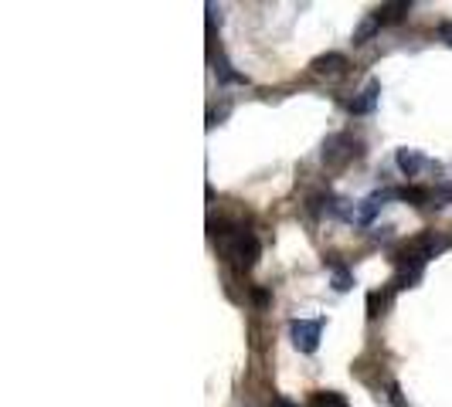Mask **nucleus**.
Listing matches in <instances>:
<instances>
[{"label": "nucleus", "mask_w": 452, "mask_h": 407, "mask_svg": "<svg viewBox=\"0 0 452 407\" xmlns=\"http://www.w3.org/2000/svg\"><path fill=\"white\" fill-rule=\"evenodd\" d=\"M225 254H228L239 268H252V265L259 261V238H255L252 231L235 228L228 234V241H225Z\"/></svg>", "instance_id": "f257e3e1"}, {"label": "nucleus", "mask_w": 452, "mask_h": 407, "mask_svg": "<svg viewBox=\"0 0 452 407\" xmlns=\"http://www.w3.org/2000/svg\"><path fill=\"white\" fill-rule=\"evenodd\" d=\"M289 332H293V346L299 353H317L323 319H293V323H289Z\"/></svg>", "instance_id": "f03ea898"}, {"label": "nucleus", "mask_w": 452, "mask_h": 407, "mask_svg": "<svg viewBox=\"0 0 452 407\" xmlns=\"http://www.w3.org/2000/svg\"><path fill=\"white\" fill-rule=\"evenodd\" d=\"M357 156V143L347 136V132H337V136H330L326 143H323V163L326 167H344Z\"/></svg>", "instance_id": "7ed1b4c3"}, {"label": "nucleus", "mask_w": 452, "mask_h": 407, "mask_svg": "<svg viewBox=\"0 0 452 407\" xmlns=\"http://www.w3.org/2000/svg\"><path fill=\"white\" fill-rule=\"evenodd\" d=\"M377 95H381V82H377V78H371V82L364 85V92H361L357 99H350V105H347V109H350L354 116H368L374 105H377Z\"/></svg>", "instance_id": "20e7f679"}, {"label": "nucleus", "mask_w": 452, "mask_h": 407, "mask_svg": "<svg viewBox=\"0 0 452 407\" xmlns=\"http://www.w3.org/2000/svg\"><path fill=\"white\" fill-rule=\"evenodd\" d=\"M317 75H340V72H347V58L340 54V51H330V54H319V58H313V65H310Z\"/></svg>", "instance_id": "39448f33"}, {"label": "nucleus", "mask_w": 452, "mask_h": 407, "mask_svg": "<svg viewBox=\"0 0 452 407\" xmlns=\"http://www.w3.org/2000/svg\"><path fill=\"white\" fill-rule=\"evenodd\" d=\"M408 10H412V3H405V0H398V3H381V7L374 10V21H377V24H395Z\"/></svg>", "instance_id": "423d86ee"}, {"label": "nucleus", "mask_w": 452, "mask_h": 407, "mask_svg": "<svg viewBox=\"0 0 452 407\" xmlns=\"http://www.w3.org/2000/svg\"><path fill=\"white\" fill-rule=\"evenodd\" d=\"M422 167H425V156L419 150H398V170L405 177H415Z\"/></svg>", "instance_id": "0eeeda50"}, {"label": "nucleus", "mask_w": 452, "mask_h": 407, "mask_svg": "<svg viewBox=\"0 0 452 407\" xmlns=\"http://www.w3.org/2000/svg\"><path fill=\"white\" fill-rule=\"evenodd\" d=\"M446 245H449V241H446V238H439V234H432V231H425V234L415 241V248L425 254V258H435L439 252H446Z\"/></svg>", "instance_id": "6e6552de"}, {"label": "nucleus", "mask_w": 452, "mask_h": 407, "mask_svg": "<svg viewBox=\"0 0 452 407\" xmlns=\"http://www.w3.org/2000/svg\"><path fill=\"white\" fill-rule=\"evenodd\" d=\"M306 407H350V404H347L344 394H337V390H317Z\"/></svg>", "instance_id": "1a4fd4ad"}, {"label": "nucleus", "mask_w": 452, "mask_h": 407, "mask_svg": "<svg viewBox=\"0 0 452 407\" xmlns=\"http://www.w3.org/2000/svg\"><path fill=\"white\" fill-rule=\"evenodd\" d=\"M326 265H330V272H333V289H337V292H347V289H354V275L347 272L340 261H333V258H330Z\"/></svg>", "instance_id": "9d476101"}, {"label": "nucleus", "mask_w": 452, "mask_h": 407, "mask_svg": "<svg viewBox=\"0 0 452 407\" xmlns=\"http://www.w3.org/2000/svg\"><path fill=\"white\" fill-rule=\"evenodd\" d=\"M398 201L428 204V201H432V190H422V187H405V190H398Z\"/></svg>", "instance_id": "9b49d317"}, {"label": "nucleus", "mask_w": 452, "mask_h": 407, "mask_svg": "<svg viewBox=\"0 0 452 407\" xmlns=\"http://www.w3.org/2000/svg\"><path fill=\"white\" fill-rule=\"evenodd\" d=\"M377 27H381V24H377L374 17H371V21H364V24L354 31V45H364V41H371V34L377 31Z\"/></svg>", "instance_id": "f8f14e48"}, {"label": "nucleus", "mask_w": 452, "mask_h": 407, "mask_svg": "<svg viewBox=\"0 0 452 407\" xmlns=\"http://www.w3.org/2000/svg\"><path fill=\"white\" fill-rule=\"evenodd\" d=\"M432 201H435V207H446V204H452V183H439V187L432 190Z\"/></svg>", "instance_id": "ddd939ff"}, {"label": "nucleus", "mask_w": 452, "mask_h": 407, "mask_svg": "<svg viewBox=\"0 0 452 407\" xmlns=\"http://www.w3.org/2000/svg\"><path fill=\"white\" fill-rule=\"evenodd\" d=\"M218 78H221V82H245L241 75H235V72H232V65H228V61H221V65H218Z\"/></svg>", "instance_id": "4468645a"}, {"label": "nucleus", "mask_w": 452, "mask_h": 407, "mask_svg": "<svg viewBox=\"0 0 452 407\" xmlns=\"http://www.w3.org/2000/svg\"><path fill=\"white\" fill-rule=\"evenodd\" d=\"M388 397H391V404H395V407H408V404H405V397H401L398 383H388Z\"/></svg>", "instance_id": "2eb2a0df"}, {"label": "nucleus", "mask_w": 452, "mask_h": 407, "mask_svg": "<svg viewBox=\"0 0 452 407\" xmlns=\"http://www.w3.org/2000/svg\"><path fill=\"white\" fill-rule=\"evenodd\" d=\"M439 38H442L446 45H452V21H442V24H439Z\"/></svg>", "instance_id": "dca6fc26"}, {"label": "nucleus", "mask_w": 452, "mask_h": 407, "mask_svg": "<svg viewBox=\"0 0 452 407\" xmlns=\"http://www.w3.org/2000/svg\"><path fill=\"white\" fill-rule=\"evenodd\" d=\"M252 299H255L259 305H266L269 302V292H266V289H255V292H252Z\"/></svg>", "instance_id": "f3484780"}, {"label": "nucleus", "mask_w": 452, "mask_h": 407, "mask_svg": "<svg viewBox=\"0 0 452 407\" xmlns=\"http://www.w3.org/2000/svg\"><path fill=\"white\" fill-rule=\"evenodd\" d=\"M272 407H296L293 401H286V397H276V401H272Z\"/></svg>", "instance_id": "a211bd4d"}]
</instances>
